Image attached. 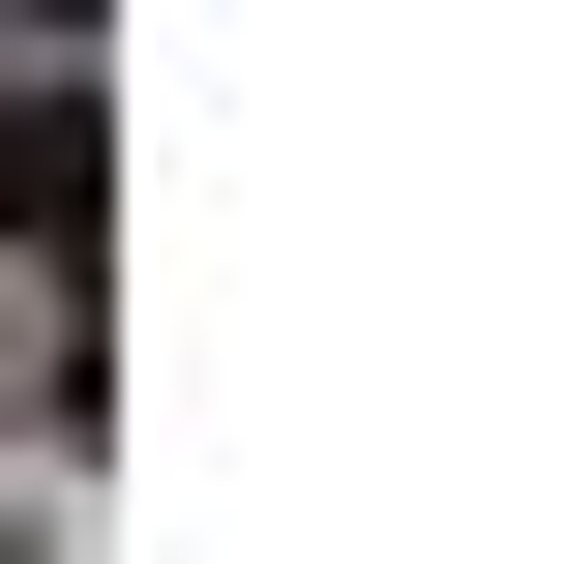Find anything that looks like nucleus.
I'll list each match as a JSON object with an SVG mask.
<instances>
[{"mask_svg":"<svg viewBox=\"0 0 564 564\" xmlns=\"http://www.w3.org/2000/svg\"><path fill=\"white\" fill-rule=\"evenodd\" d=\"M0 238H30V268H89V59H30V89H0Z\"/></svg>","mask_w":564,"mask_h":564,"instance_id":"nucleus-1","label":"nucleus"},{"mask_svg":"<svg viewBox=\"0 0 564 564\" xmlns=\"http://www.w3.org/2000/svg\"><path fill=\"white\" fill-rule=\"evenodd\" d=\"M0 564H30V506H0Z\"/></svg>","mask_w":564,"mask_h":564,"instance_id":"nucleus-2","label":"nucleus"}]
</instances>
